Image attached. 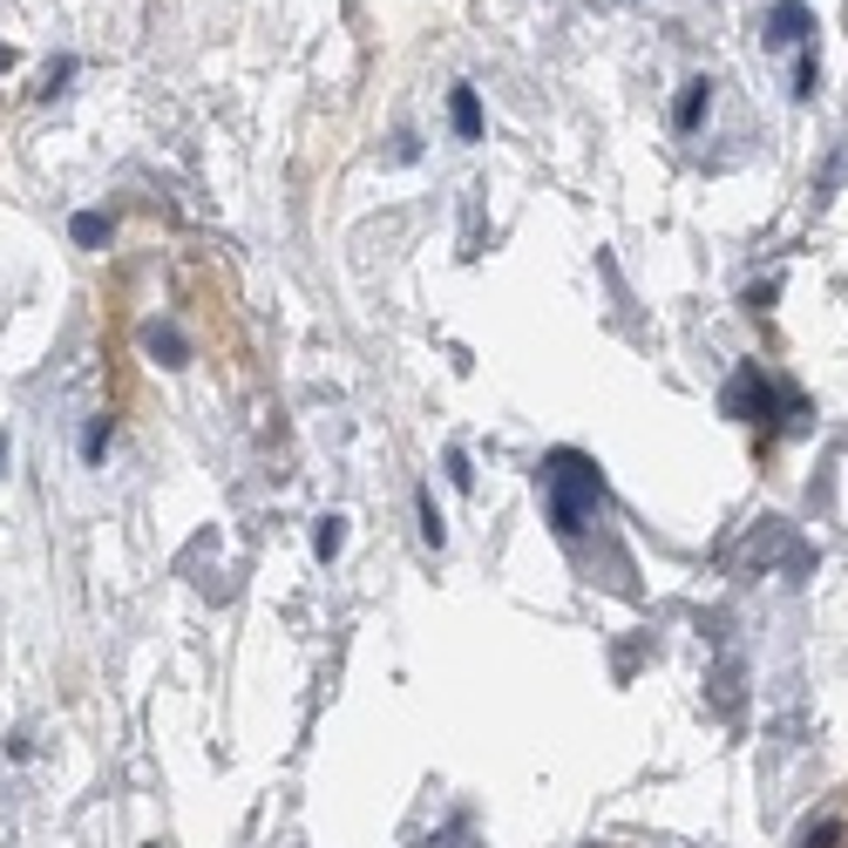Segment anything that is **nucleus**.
Wrapping results in <instances>:
<instances>
[{"label": "nucleus", "instance_id": "1", "mask_svg": "<svg viewBox=\"0 0 848 848\" xmlns=\"http://www.w3.org/2000/svg\"><path fill=\"white\" fill-rule=\"evenodd\" d=\"M543 496H550V522L563 537H577L591 522V509H597V496H604V482H597V469L577 449H557L543 462Z\"/></svg>", "mask_w": 848, "mask_h": 848}, {"label": "nucleus", "instance_id": "2", "mask_svg": "<svg viewBox=\"0 0 848 848\" xmlns=\"http://www.w3.org/2000/svg\"><path fill=\"white\" fill-rule=\"evenodd\" d=\"M726 408H734L740 421H767V408H774V394H767V381L747 367V374H734V387H726Z\"/></svg>", "mask_w": 848, "mask_h": 848}, {"label": "nucleus", "instance_id": "3", "mask_svg": "<svg viewBox=\"0 0 848 848\" xmlns=\"http://www.w3.org/2000/svg\"><path fill=\"white\" fill-rule=\"evenodd\" d=\"M807 27H815V14H807L801 0H781V8L767 14V48H794V42H807Z\"/></svg>", "mask_w": 848, "mask_h": 848}, {"label": "nucleus", "instance_id": "4", "mask_svg": "<svg viewBox=\"0 0 848 848\" xmlns=\"http://www.w3.org/2000/svg\"><path fill=\"white\" fill-rule=\"evenodd\" d=\"M706 102H713V82H685V96H679V130H693L700 123V115H706Z\"/></svg>", "mask_w": 848, "mask_h": 848}, {"label": "nucleus", "instance_id": "5", "mask_svg": "<svg viewBox=\"0 0 848 848\" xmlns=\"http://www.w3.org/2000/svg\"><path fill=\"white\" fill-rule=\"evenodd\" d=\"M449 115H455V130L475 143L482 136V109H475V89H455V102H449Z\"/></svg>", "mask_w": 848, "mask_h": 848}, {"label": "nucleus", "instance_id": "6", "mask_svg": "<svg viewBox=\"0 0 848 848\" xmlns=\"http://www.w3.org/2000/svg\"><path fill=\"white\" fill-rule=\"evenodd\" d=\"M68 231H75V245H102V238H109V218H102V211H75Z\"/></svg>", "mask_w": 848, "mask_h": 848}, {"label": "nucleus", "instance_id": "7", "mask_svg": "<svg viewBox=\"0 0 848 848\" xmlns=\"http://www.w3.org/2000/svg\"><path fill=\"white\" fill-rule=\"evenodd\" d=\"M841 835H848V822H841V815H828L822 828H807V835H801V848H835Z\"/></svg>", "mask_w": 848, "mask_h": 848}, {"label": "nucleus", "instance_id": "8", "mask_svg": "<svg viewBox=\"0 0 848 848\" xmlns=\"http://www.w3.org/2000/svg\"><path fill=\"white\" fill-rule=\"evenodd\" d=\"M421 537H428V543H441V509H434V496H428V489H421Z\"/></svg>", "mask_w": 848, "mask_h": 848}, {"label": "nucleus", "instance_id": "9", "mask_svg": "<svg viewBox=\"0 0 848 848\" xmlns=\"http://www.w3.org/2000/svg\"><path fill=\"white\" fill-rule=\"evenodd\" d=\"M312 550H319V557H333V550H340V516H327V522H319V537H312Z\"/></svg>", "mask_w": 848, "mask_h": 848}, {"label": "nucleus", "instance_id": "10", "mask_svg": "<svg viewBox=\"0 0 848 848\" xmlns=\"http://www.w3.org/2000/svg\"><path fill=\"white\" fill-rule=\"evenodd\" d=\"M102 441H109V428H102V421H96V428H89V434H82V455H89V462H96V455H102Z\"/></svg>", "mask_w": 848, "mask_h": 848}, {"label": "nucleus", "instance_id": "11", "mask_svg": "<svg viewBox=\"0 0 848 848\" xmlns=\"http://www.w3.org/2000/svg\"><path fill=\"white\" fill-rule=\"evenodd\" d=\"M8 62H14V55H8V48H0V68H8Z\"/></svg>", "mask_w": 848, "mask_h": 848}]
</instances>
